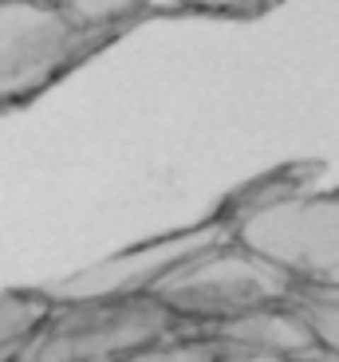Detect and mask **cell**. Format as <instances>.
I'll return each instance as SVG.
<instances>
[{
	"instance_id": "cell-3",
	"label": "cell",
	"mask_w": 339,
	"mask_h": 362,
	"mask_svg": "<svg viewBox=\"0 0 339 362\" xmlns=\"http://www.w3.org/2000/svg\"><path fill=\"white\" fill-rule=\"evenodd\" d=\"M174 319L150 296L122 303H79L47 315L20 362H119L170 335Z\"/></svg>"
},
{
	"instance_id": "cell-6",
	"label": "cell",
	"mask_w": 339,
	"mask_h": 362,
	"mask_svg": "<svg viewBox=\"0 0 339 362\" xmlns=\"http://www.w3.org/2000/svg\"><path fill=\"white\" fill-rule=\"evenodd\" d=\"M213 339L272 362H304L316 354V339L304 323L300 308L288 311V303L248 311V315L237 319H221V323H213Z\"/></svg>"
},
{
	"instance_id": "cell-10",
	"label": "cell",
	"mask_w": 339,
	"mask_h": 362,
	"mask_svg": "<svg viewBox=\"0 0 339 362\" xmlns=\"http://www.w3.org/2000/svg\"><path fill=\"white\" fill-rule=\"evenodd\" d=\"M119 362H221V343L205 339V343H154L138 354H127Z\"/></svg>"
},
{
	"instance_id": "cell-1",
	"label": "cell",
	"mask_w": 339,
	"mask_h": 362,
	"mask_svg": "<svg viewBox=\"0 0 339 362\" xmlns=\"http://www.w3.org/2000/svg\"><path fill=\"white\" fill-rule=\"evenodd\" d=\"M229 236L272 264L296 296L339 299V193L268 197L237 213Z\"/></svg>"
},
{
	"instance_id": "cell-4",
	"label": "cell",
	"mask_w": 339,
	"mask_h": 362,
	"mask_svg": "<svg viewBox=\"0 0 339 362\" xmlns=\"http://www.w3.org/2000/svg\"><path fill=\"white\" fill-rule=\"evenodd\" d=\"M229 228L225 221H205V225H190L178 228L170 236H154L142 245H130L122 252L95 260L91 268L71 272L64 280L47 284L40 296L52 308H79V303H122V299H142L158 288V284L185 264L190 256H197L202 248L225 240Z\"/></svg>"
},
{
	"instance_id": "cell-5",
	"label": "cell",
	"mask_w": 339,
	"mask_h": 362,
	"mask_svg": "<svg viewBox=\"0 0 339 362\" xmlns=\"http://www.w3.org/2000/svg\"><path fill=\"white\" fill-rule=\"evenodd\" d=\"M79 52V28L52 0H0V103L44 90Z\"/></svg>"
},
{
	"instance_id": "cell-2",
	"label": "cell",
	"mask_w": 339,
	"mask_h": 362,
	"mask_svg": "<svg viewBox=\"0 0 339 362\" xmlns=\"http://www.w3.org/2000/svg\"><path fill=\"white\" fill-rule=\"evenodd\" d=\"M292 296V284L272 264L237 245L233 236L178 264L150 291V299L170 319H202V323H221V319H237L260 308H276V303H288Z\"/></svg>"
},
{
	"instance_id": "cell-11",
	"label": "cell",
	"mask_w": 339,
	"mask_h": 362,
	"mask_svg": "<svg viewBox=\"0 0 339 362\" xmlns=\"http://www.w3.org/2000/svg\"><path fill=\"white\" fill-rule=\"evenodd\" d=\"M190 8H202V12H241V8H253L260 0H182Z\"/></svg>"
},
{
	"instance_id": "cell-8",
	"label": "cell",
	"mask_w": 339,
	"mask_h": 362,
	"mask_svg": "<svg viewBox=\"0 0 339 362\" xmlns=\"http://www.w3.org/2000/svg\"><path fill=\"white\" fill-rule=\"evenodd\" d=\"M300 303V315L308 323L316 339V351L339 358V299H312V296H296Z\"/></svg>"
},
{
	"instance_id": "cell-9",
	"label": "cell",
	"mask_w": 339,
	"mask_h": 362,
	"mask_svg": "<svg viewBox=\"0 0 339 362\" xmlns=\"http://www.w3.org/2000/svg\"><path fill=\"white\" fill-rule=\"evenodd\" d=\"M150 0H59V8L75 20V28H99V24H115L127 20L130 12H138Z\"/></svg>"
},
{
	"instance_id": "cell-12",
	"label": "cell",
	"mask_w": 339,
	"mask_h": 362,
	"mask_svg": "<svg viewBox=\"0 0 339 362\" xmlns=\"http://www.w3.org/2000/svg\"><path fill=\"white\" fill-rule=\"evenodd\" d=\"M304 362H339V358H331V354H320V351H316L312 358H304Z\"/></svg>"
},
{
	"instance_id": "cell-7",
	"label": "cell",
	"mask_w": 339,
	"mask_h": 362,
	"mask_svg": "<svg viewBox=\"0 0 339 362\" xmlns=\"http://www.w3.org/2000/svg\"><path fill=\"white\" fill-rule=\"evenodd\" d=\"M47 315H52V303L40 291H4L0 296V362H20Z\"/></svg>"
}]
</instances>
